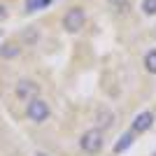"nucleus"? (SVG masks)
<instances>
[{"mask_svg": "<svg viewBox=\"0 0 156 156\" xmlns=\"http://www.w3.org/2000/svg\"><path fill=\"white\" fill-rule=\"evenodd\" d=\"M142 12L144 14H156V0H142Z\"/></svg>", "mask_w": 156, "mask_h": 156, "instance_id": "9b49d317", "label": "nucleus"}, {"mask_svg": "<svg viewBox=\"0 0 156 156\" xmlns=\"http://www.w3.org/2000/svg\"><path fill=\"white\" fill-rule=\"evenodd\" d=\"M54 0H26V12H37V9H44L49 7Z\"/></svg>", "mask_w": 156, "mask_h": 156, "instance_id": "1a4fd4ad", "label": "nucleus"}, {"mask_svg": "<svg viewBox=\"0 0 156 156\" xmlns=\"http://www.w3.org/2000/svg\"><path fill=\"white\" fill-rule=\"evenodd\" d=\"M103 144H105V137L100 130L91 128V130H86L84 135H82V140H79V147H82V151H86V154H98V151L103 149Z\"/></svg>", "mask_w": 156, "mask_h": 156, "instance_id": "f03ea898", "label": "nucleus"}, {"mask_svg": "<svg viewBox=\"0 0 156 156\" xmlns=\"http://www.w3.org/2000/svg\"><path fill=\"white\" fill-rule=\"evenodd\" d=\"M107 2H112L114 7H124L126 2H128V0H107Z\"/></svg>", "mask_w": 156, "mask_h": 156, "instance_id": "f8f14e48", "label": "nucleus"}, {"mask_svg": "<svg viewBox=\"0 0 156 156\" xmlns=\"http://www.w3.org/2000/svg\"><path fill=\"white\" fill-rule=\"evenodd\" d=\"M144 68H147V72L156 75V49H151V51L144 54Z\"/></svg>", "mask_w": 156, "mask_h": 156, "instance_id": "9d476101", "label": "nucleus"}, {"mask_svg": "<svg viewBox=\"0 0 156 156\" xmlns=\"http://www.w3.org/2000/svg\"><path fill=\"white\" fill-rule=\"evenodd\" d=\"M14 93H16V98H19V100L30 103L33 98H40V86L35 84L33 79H19V82H16V86H14Z\"/></svg>", "mask_w": 156, "mask_h": 156, "instance_id": "20e7f679", "label": "nucleus"}, {"mask_svg": "<svg viewBox=\"0 0 156 156\" xmlns=\"http://www.w3.org/2000/svg\"><path fill=\"white\" fill-rule=\"evenodd\" d=\"M151 124H154V114L151 112H140L135 119H133V124H130V133L137 135V133H144V130H149Z\"/></svg>", "mask_w": 156, "mask_h": 156, "instance_id": "39448f33", "label": "nucleus"}, {"mask_svg": "<svg viewBox=\"0 0 156 156\" xmlns=\"http://www.w3.org/2000/svg\"><path fill=\"white\" fill-rule=\"evenodd\" d=\"M114 112L112 110H98L96 112V130H100V133H103V130H107V128H112V126H114Z\"/></svg>", "mask_w": 156, "mask_h": 156, "instance_id": "423d86ee", "label": "nucleus"}, {"mask_svg": "<svg viewBox=\"0 0 156 156\" xmlns=\"http://www.w3.org/2000/svg\"><path fill=\"white\" fill-rule=\"evenodd\" d=\"M84 23H86V12L82 7H72V9H68L65 16H63V28L68 33H79L84 28Z\"/></svg>", "mask_w": 156, "mask_h": 156, "instance_id": "7ed1b4c3", "label": "nucleus"}, {"mask_svg": "<svg viewBox=\"0 0 156 156\" xmlns=\"http://www.w3.org/2000/svg\"><path fill=\"white\" fill-rule=\"evenodd\" d=\"M5 14H7V12H5V7L0 5V19H5Z\"/></svg>", "mask_w": 156, "mask_h": 156, "instance_id": "ddd939ff", "label": "nucleus"}, {"mask_svg": "<svg viewBox=\"0 0 156 156\" xmlns=\"http://www.w3.org/2000/svg\"><path fill=\"white\" fill-rule=\"evenodd\" d=\"M133 137H135V135H133L130 130H128V133H124V135L119 137V142L114 144V151H117V154H121V151H126V149H128V147H130V144H133Z\"/></svg>", "mask_w": 156, "mask_h": 156, "instance_id": "6e6552de", "label": "nucleus"}, {"mask_svg": "<svg viewBox=\"0 0 156 156\" xmlns=\"http://www.w3.org/2000/svg\"><path fill=\"white\" fill-rule=\"evenodd\" d=\"M19 54H21V47L14 44V42H7V44L0 47V56H2V58H16Z\"/></svg>", "mask_w": 156, "mask_h": 156, "instance_id": "0eeeda50", "label": "nucleus"}, {"mask_svg": "<svg viewBox=\"0 0 156 156\" xmlns=\"http://www.w3.org/2000/svg\"><path fill=\"white\" fill-rule=\"evenodd\" d=\"M51 114V107L47 103L44 98H33L30 103L26 105V117L30 119L33 124H44L47 119Z\"/></svg>", "mask_w": 156, "mask_h": 156, "instance_id": "f257e3e1", "label": "nucleus"}]
</instances>
